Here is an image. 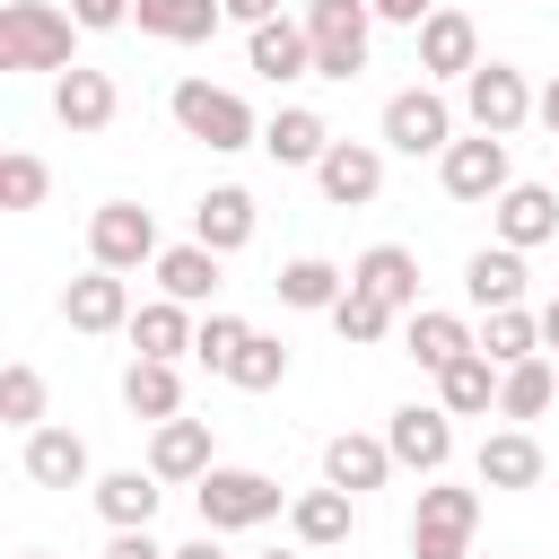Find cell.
I'll return each instance as SVG.
<instances>
[{"instance_id":"1","label":"cell","mask_w":559,"mask_h":559,"mask_svg":"<svg viewBox=\"0 0 559 559\" xmlns=\"http://www.w3.org/2000/svg\"><path fill=\"white\" fill-rule=\"evenodd\" d=\"M166 114H175V131H183V140H201V148H218V157H236V148H262V122H253V105H245L236 87L175 79Z\"/></svg>"},{"instance_id":"2","label":"cell","mask_w":559,"mask_h":559,"mask_svg":"<svg viewBox=\"0 0 559 559\" xmlns=\"http://www.w3.org/2000/svg\"><path fill=\"white\" fill-rule=\"evenodd\" d=\"M70 35H87L52 0H0V70H70Z\"/></svg>"},{"instance_id":"3","label":"cell","mask_w":559,"mask_h":559,"mask_svg":"<svg viewBox=\"0 0 559 559\" xmlns=\"http://www.w3.org/2000/svg\"><path fill=\"white\" fill-rule=\"evenodd\" d=\"M192 507H201V533H253V524H271L288 498H280V480H271V472L210 463V472L192 480Z\"/></svg>"},{"instance_id":"4","label":"cell","mask_w":559,"mask_h":559,"mask_svg":"<svg viewBox=\"0 0 559 559\" xmlns=\"http://www.w3.org/2000/svg\"><path fill=\"white\" fill-rule=\"evenodd\" d=\"M306 35H314V79H358L376 44V0H306Z\"/></svg>"},{"instance_id":"5","label":"cell","mask_w":559,"mask_h":559,"mask_svg":"<svg viewBox=\"0 0 559 559\" xmlns=\"http://www.w3.org/2000/svg\"><path fill=\"white\" fill-rule=\"evenodd\" d=\"M472 524H480V489L428 480L411 515V559H472Z\"/></svg>"},{"instance_id":"6","label":"cell","mask_w":559,"mask_h":559,"mask_svg":"<svg viewBox=\"0 0 559 559\" xmlns=\"http://www.w3.org/2000/svg\"><path fill=\"white\" fill-rule=\"evenodd\" d=\"M384 148H393V157H445V148H454V105H445L437 87L384 96Z\"/></svg>"},{"instance_id":"7","label":"cell","mask_w":559,"mask_h":559,"mask_svg":"<svg viewBox=\"0 0 559 559\" xmlns=\"http://www.w3.org/2000/svg\"><path fill=\"white\" fill-rule=\"evenodd\" d=\"M384 445H393L402 472L437 480V472L454 463V411H445V402H402V411L384 419Z\"/></svg>"},{"instance_id":"8","label":"cell","mask_w":559,"mask_h":559,"mask_svg":"<svg viewBox=\"0 0 559 559\" xmlns=\"http://www.w3.org/2000/svg\"><path fill=\"white\" fill-rule=\"evenodd\" d=\"M166 245H157V218L140 210V201H105L96 218H87V262H105V271H140V262H157Z\"/></svg>"},{"instance_id":"9","label":"cell","mask_w":559,"mask_h":559,"mask_svg":"<svg viewBox=\"0 0 559 559\" xmlns=\"http://www.w3.org/2000/svg\"><path fill=\"white\" fill-rule=\"evenodd\" d=\"M437 183H445V201H498L515 175H507V140L498 131H472V140H454L445 157H437Z\"/></svg>"},{"instance_id":"10","label":"cell","mask_w":559,"mask_h":559,"mask_svg":"<svg viewBox=\"0 0 559 559\" xmlns=\"http://www.w3.org/2000/svg\"><path fill=\"white\" fill-rule=\"evenodd\" d=\"M463 114H472V131H515V122H533V87H524V70H507V61H480L472 79H463Z\"/></svg>"},{"instance_id":"11","label":"cell","mask_w":559,"mask_h":559,"mask_svg":"<svg viewBox=\"0 0 559 559\" xmlns=\"http://www.w3.org/2000/svg\"><path fill=\"white\" fill-rule=\"evenodd\" d=\"M314 183H323L332 210H367V201L384 192V148H376V140H332L323 166H314Z\"/></svg>"},{"instance_id":"12","label":"cell","mask_w":559,"mask_h":559,"mask_svg":"<svg viewBox=\"0 0 559 559\" xmlns=\"http://www.w3.org/2000/svg\"><path fill=\"white\" fill-rule=\"evenodd\" d=\"M61 323H70V332H131V288H122V271L87 262V271L61 288Z\"/></svg>"},{"instance_id":"13","label":"cell","mask_w":559,"mask_h":559,"mask_svg":"<svg viewBox=\"0 0 559 559\" xmlns=\"http://www.w3.org/2000/svg\"><path fill=\"white\" fill-rule=\"evenodd\" d=\"M245 61H253L271 87L314 79V35H306V17H262V26H245Z\"/></svg>"},{"instance_id":"14","label":"cell","mask_w":559,"mask_h":559,"mask_svg":"<svg viewBox=\"0 0 559 559\" xmlns=\"http://www.w3.org/2000/svg\"><path fill=\"white\" fill-rule=\"evenodd\" d=\"M472 472H480V489H542L550 454H542V437H533V428H489V437H480V454H472Z\"/></svg>"},{"instance_id":"15","label":"cell","mask_w":559,"mask_h":559,"mask_svg":"<svg viewBox=\"0 0 559 559\" xmlns=\"http://www.w3.org/2000/svg\"><path fill=\"white\" fill-rule=\"evenodd\" d=\"M419 70L428 79H472L480 70V26L463 9H428L419 17Z\"/></svg>"},{"instance_id":"16","label":"cell","mask_w":559,"mask_h":559,"mask_svg":"<svg viewBox=\"0 0 559 559\" xmlns=\"http://www.w3.org/2000/svg\"><path fill=\"white\" fill-rule=\"evenodd\" d=\"M114 114H122V87H114L105 70L70 61V70L52 79V122H61V131H105Z\"/></svg>"},{"instance_id":"17","label":"cell","mask_w":559,"mask_h":559,"mask_svg":"<svg viewBox=\"0 0 559 559\" xmlns=\"http://www.w3.org/2000/svg\"><path fill=\"white\" fill-rule=\"evenodd\" d=\"M489 218H498V245L533 253V245L559 236V192H550V183H507V192L489 201Z\"/></svg>"},{"instance_id":"18","label":"cell","mask_w":559,"mask_h":559,"mask_svg":"<svg viewBox=\"0 0 559 559\" xmlns=\"http://www.w3.org/2000/svg\"><path fill=\"white\" fill-rule=\"evenodd\" d=\"M402 349H411L428 376H445L463 349H480V332H472L463 314H445V306H411V314H402Z\"/></svg>"},{"instance_id":"19","label":"cell","mask_w":559,"mask_h":559,"mask_svg":"<svg viewBox=\"0 0 559 559\" xmlns=\"http://www.w3.org/2000/svg\"><path fill=\"white\" fill-rule=\"evenodd\" d=\"M192 236H201L210 253H245V245H253V192H245V183H210V192L192 201Z\"/></svg>"},{"instance_id":"20","label":"cell","mask_w":559,"mask_h":559,"mask_svg":"<svg viewBox=\"0 0 559 559\" xmlns=\"http://www.w3.org/2000/svg\"><path fill=\"white\" fill-rule=\"evenodd\" d=\"M393 472H402V463H393V445H384V437L341 428V437L323 445V480H332V489H349V498H358V489H384Z\"/></svg>"},{"instance_id":"21","label":"cell","mask_w":559,"mask_h":559,"mask_svg":"<svg viewBox=\"0 0 559 559\" xmlns=\"http://www.w3.org/2000/svg\"><path fill=\"white\" fill-rule=\"evenodd\" d=\"M148 472L157 480H201L210 472V419H183V411L157 419L148 428Z\"/></svg>"},{"instance_id":"22","label":"cell","mask_w":559,"mask_h":559,"mask_svg":"<svg viewBox=\"0 0 559 559\" xmlns=\"http://www.w3.org/2000/svg\"><path fill=\"white\" fill-rule=\"evenodd\" d=\"M17 463H26L35 489H79L87 480V437L79 428H26V454Z\"/></svg>"},{"instance_id":"23","label":"cell","mask_w":559,"mask_h":559,"mask_svg":"<svg viewBox=\"0 0 559 559\" xmlns=\"http://www.w3.org/2000/svg\"><path fill=\"white\" fill-rule=\"evenodd\" d=\"M262 148H271V166H323L332 122H323L314 105H280V114L262 122Z\"/></svg>"},{"instance_id":"24","label":"cell","mask_w":559,"mask_h":559,"mask_svg":"<svg viewBox=\"0 0 559 559\" xmlns=\"http://www.w3.org/2000/svg\"><path fill=\"white\" fill-rule=\"evenodd\" d=\"M349 280H358L367 297H384L393 314L419 306V262H411V245H367V253L349 262Z\"/></svg>"},{"instance_id":"25","label":"cell","mask_w":559,"mask_h":559,"mask_svg":"<svg viewBox=\"0 0 559 559\" xmlns=\"http://www.w3.org/2000/svg\"><path fill=\"white\" fill-rule=\"evenodd\" d=\"M463 297H472L480 314L524 306V253H515V245H480V253L463 262Z\"/></svg>"},{"instance_id":"26","label":"cell","mask_w":559,"mask_h":559,"mask_svg":"<svg viewBox=\"0 0 559 559\" xmlns=\"http://www.w3.org/2000/svg\"><path fill=\"white\" fill-rule=\"evenodd\" d=\"M349 524H358V498L349 489H306V498H288V533L306 542V550H332V542H349Z\"/></svg>"},{"instance_id":"27","label":"cell","mask_w":559,"mask_h":559,"mask_svg":"<svg viewBox=\"0 0 559 559\" xmlns=\"http://www.w3.org/2000/svg\"><path fill=\"white\" fill-rule=\"evenodd\" d=\"M280 306H297V314H332L341 306V288H349V271L341 262H323V253H297V262H280Z\"/></svg>"},{"instance_id":"28","label":"cell","mask_w":559,"mask_h":559,"mask_svg":"<svg viewBox=\"0 0 559 559\" xmlns=\"http://www.w3.org/2000/svg\"><path fill=\"white\" fill-rule=\"evenodd\" d=\"M131 17H140V35H157V44H210L218 17H227V0H140Z\"/></svg>"},{"instance_id":"29","label":"cell","mask_w":559,"mask_h":559,"mask_svg":"<svg viewBox=\"0 0 559 559\" xmlns=\"http://www.w3.org/2000/svg\"><path fill=\"white\" fill-rule=\"evenodd\" d=\"M218 262H227V253H210L201 236H192V245H166V253H157V288L183 297V306H210V297H218Z\"/></svg>"},{"instance_id":"30","label":"cell","mask_w":559,"mask_h":559,"mask_svg":"<svg viewBox=\"0 0 559 559\" xmlns=\"http://www.w3.org/2000/svg\"><path fill=\"white\" fill-rule=\"evenodd\" d=\"M192 332H201V323H192V306H183V297L131 306V349H140V358H183V349H192Z\"/></svg>"},{"instance_id":"31","label":"cell","mask_w":559,"mask_h":559,"mask_svg":"<svg viewBox=\"0 0 559 559\" xmlns=\"http://www.w3.org/2000/svg\"><path fill=\"white\" fill-rule=\"evenodd\" d=\"M122 402H131V419H175L183 411V376H175V358H131L122 367Z\"/></svg>"},{"instance_id":"32","label":"cell","mask_w":559,"mask_h":559,"mask_svg":"<svg viewBox=\"0 0 559 559\" xmlns=\"http://www.w3.org/2000/svg\"><path fill=\"white\" fill-rule=\"evenodd\" d=\"M157 498H166V480H157V472H140V463H131V472H105V480H96V515H105L114 533L148 524V515H157Z\"/></svg>"},{"instance_id":"33","label":"cell","mask_w":559,"mask_h":559,"mask_svg":"<svg viewBox=\"0 0 559 559\" xmlns=\"http://www.w3.org/2000/svg\"><path fill=\"white\" fill-rule=\"evenodd\" d=\"M437 402H445L454 419H480V411L498 402V358H489V349H463V358L437 376Z\"/></svg>"},{"instance_id":"34","label":"cell","mask_w":559,"mask_h":559,"mask_svg":"<svg viewBox=\"0 0 559 559\" xmlns=\"http://www.w3.org/2000/svg\"><path fill=\"white\" fill-rule=\"evenodd\" d=\"M550 402H559V367H542V358L498 367V419H542Z\"/></svg>"},{"instance_id":"35","label":"cell","mask_w":559,"mask_h":559,"mask_svg":"<svg viewBox=\"0 0 559 559\" xmlns=\"http://www.w3.org/2000/svg\"><path fill=\"white\" fill-rule=\"evenodd\" d=\"M332 332H341L349 349H376V341L393 332V306H384V297H367V288L349 280V288H341V306H332Z\"/></svg>"},{"instance_id":"36","label":"cell","mask_w":559,"mask_h":559,"mask_svg":"<svg viewBox=\"0 0 559 559\" xmlns=\"http://www.w3.org/2000/svg\"><path fill=\"white\" fill-rule=\"evenodd\" d=\"M288 376V341H271V332H245V349L227 358V384L236 393H271Z\"/></svg>"},{"instance_id":"37","label":"cell","mask_w":559,"mask_h":559,"mask_svg":"<svg viewBox=\"0 0 559 559\" xmlns=\"http://www.w3.org/2000/svg\"><path fill=\"white\" fill-rule=\"evenodd\" d=\"M480 349H489L498 367H515V358H542V314H524V306H498V314H489V332H480Z\"/></svg>"},{"instance_id":"38","label":"cell","mask_w":559,"mask_h":559,"mask_svg":"<svg viewBox=\"0 0 559 559\" xmlns=\"http://www.w3.org/2000/svg\"><path fill=\"white\" fill-rule=\"evenodd\" d=\"M0 419H9L17 437H26V428H44V376H35L26 358H9V367H0Z\"/></svg>"},{"instance_id":"39","label":"cell","mask_w":559,"mask_h":559,"mask_svg":"<svg viewBox=\"0 0 559 559\" xmlns=\"http://www.w3.org/2000/svg\"><path fill=\"white\" fill-rule=\"evenodd\" d=\"M44 192H52V166H44L35 148H9V157H0V210H35Z\"/></svg>"},{"instance_id":"40","label":"cell","mask_w":559,"mask_h":559,"mask_svg":"<svg viewBox=\"0 0 559 559\" xmlns=\"http://www.w3.org/2000/svg\"><path fill=\"white\" fill-rule=\"evenodd\" d=\"M245 332H253V323H245V314H218V306H210V314H201V332H192V358H201V367H218V376H227V358H236V349H245Z\"/></svg>"},{"instance_id":"41","label":"cell","mask_w":559,"mask_h":559,"mask_svg":"<svg viewBox=\"0 0 559 559\" xmlns=\"http://www.w3.org/2000/svg\"><path fill=\"white\" fill-rule=\"evenodd\" d=\"M131 9H140V0H70V17H79L87 35H114V26H131Z\"/></svg>"},{"instance_id":"42","label":"cell","mask_w":559,"mask_h":559,"mask_svg":"<svg viewBox=\"0 0 559 559\" xmlns=\"http://www.w3.org/2000/svg\"><path fill=\"white\" fill-rule=\"evenodd\" d=\"M105 559H175V550H157V542H148V524H131V533H114V542H105Z\"/></svg>"},{"instance_id":"43","label":"cell","mask_w":559,"mask_h":559,"mask_svg":"<svg viewBox=\"0 0 559 559\" xmlns=\"http://www.w3.org/2000/svg\"><path fill=\"white\" fill-rule=\"evenodd\" d=\"M428 9H437V0H376V17H384V26H419Z\"/></svg>"},{"instance_id":"44","label":"cell","mask_w":559,"mask_h":559,"mask_svg":"<svg viewBox=\"0 0 559 559\" xmlns=\"http://www.w3.org/2000/svg\"><path fill=\"white\" fill-rule=\"evenodd\" d=\"M227 17L236 26H262V17H280V0H227Z\"/></svg>"},{"instance_id":"45","label":"cell","mask_w":559,"mask_h":559,"mask_svg":"<svg viewBox=\"0 0 559 559\" xmlns=\"http://www.w3.org/2000/svg\"><path fill=\"white\" fill-rule=\"evenodd\" d=\"M533 122H542V131H550V140H559V79H550V87H542V96H533Z\"/></svg>"},{"instance_id":"46","label":"cell","mask_w":559,"mask_h":559,"mask_svg":"<svg viewBox=\"0 0 559 559\" xmlns=\"http://www.w3.org/2000/svg\"><path fill=\"white\" fill-rule=\"evenodd\" d=\"M533 314H542V349H559V297H550V306H533Z\"/></svg>"},{"instance_id":"47","label":"cell","mask_w":559,"mask_h":559,"mask_svg":"<svg viewBox=\"0 0 559 559\" xmlns=\"http://www.w3.org/2000/svg\"><path fill=\"white\" fill-rule=\"evenodd\" d=\"M175 559H227V550H218V533H201V542H183Z\"/></svg>"},{"instance_id":"48","label":"cell","mask_w":559,"mask_h":559,"mask_svg":"<svg viewBox=\"0 0 559 559\" xmlns=\"http://www.w3.org/2000/svg\"><path fill=\"white\" fill-rule=\"evenodd\" d=\"M262 559H306V542H297V550H262Z\"/></svg>"},{"instance_id":"49","label":"cell","mask_w":559,"mask_h":559,"mask_svg":"<svg viewBox=\"0 0 559 559\" xmlns=\"http://www.w3.org/2000/svg\"><path fill=\"white\" fill-rule=\"evenodd\" d=\"M17 559H52V550H17Z\"/></svg>"}]
</instances>
